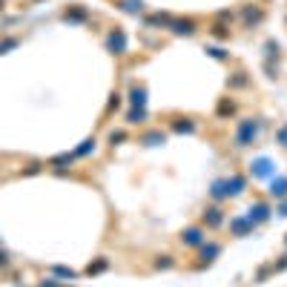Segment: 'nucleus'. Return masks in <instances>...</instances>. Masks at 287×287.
Returning <instances> with one entry per match:
<instances>
[{
  "label": "nucleus",
  "instance_id": "412c9836",
  "mask_svg": "<svg viewBox=\"0 0 287 287\" xmlns=\"http://www.w3.org/2000/svg\"><path fill=\"white\" fill-rule=\"evenodd\" d=\"M147 23H150V26H169L172 17L169 15H152V17H147Z\"/></svg>",
  "mask_w": 287,
  "mask_h": 287
},
{
  "label": "nucleus",
  "instance_id": "c756f323",
  "mask_svg": "<svg viewBox=\"0 0 287 287\" xmlns=\"http://www.w3.org/2000/svg\"><path fill=\"white\" fill-rule=\"evenodd\" d=\"M207 52H210V55H213L216 61H224V58H227V52L221 49V46H210V49H207Z\"/></svg>",
  "mask_w": 287,
  "mask_h": 287
},
{
  "label": "nucleus",
  "instance_id": "dca6fc26",
  "mask_svg": "<svg viewBox=\"0 0 287 287\" xmlns=\"http://www.w3.org/2000/svg\"><path fill=\"white\" fill-rule=\"evenodd\" d=\"M233 112H236V103L230 101V98H224V101L219 103V109H216V115H219V118H230Z\"/></svg>",
  "mask_w": 287,
  "mask_h": 287
},
{
  "label": "nucleus",
  "instance_id": "c85d7f7f",
  "mask_svg": "<svg viewBox=\"0 0 287 287\" xmlns=\"http://www.w3.org/2000/svg\"><path fill=\"white\" fill-rule=\"evenodd\" d=\"M15 46H17V37H9V40H3V43H0V55H6V52L15 49Z\"/></svg>",
  "mask_w": 287,
  "mask_h": 287
},
{
  "label": "nucleus",
  "instance_id": "e433bc0d",
  "mask_svg": "<svg viewBox=\"0 0 287 287\" xmlns=\"http://www.w3.org/2000/svg\"><path fill=\"white\" fill-rule=\"evenodd\" d=\"M0 267H9V255L6 253H0Z\"/></svg>",
  "mask_w": 287,
  "mask_h": 287
},
{
  "label": "nucleus",
  "instance_id": "ddd939ff",
  "mask_svg": "<svg viewBox=\"0 0 287 287\" xmlns=\"http://www.w3.org/2000/svg\"><path fill=\"white\" fill-rule=\"evenodd\" d=\"M129 103L132 106H147V89L144 86H132L129 89Z\"/></svg>",
  "mask_w": 287,
  "mask_h": 287
},
{
  "label": "nucleus",
  "instance_id": "4be33fe9",
  "mask_svg": "<svg viewBox=\"0 0 287 287\" xmlns=\"http://www.w3.org/2000/svg\"><path fill=\"white\" fill-rule=\"evenodd\" d=\"M141 141H144L147 147H158V144H164V135H161V132H150V135H144Z\"/></svg>",
  "mask_w": 287,
  "mask_h": 287
},
{
  "label": "nucleus",
  "instance_id": "6ab92c4d",
  "mask_svg": "<svg viewBox=\"0 0 287 287\" xmlns=\"http://www.w3.org/2000/svg\"><path fill=\"white\" fill-rule=\"evenodd\" d=\"M152 264H155V270H169V267H172L175 261H172V255H158V258H155Z\"/></svg>",
  "mask_w": 287,
  "mask_h": 287
},
{
  "label": "nucleus",
  "instance_id": "393cba45",
  "mask_svg": "<svg viewBox=\"0 0 287 287\" xmlns=\"http://www.w3.org/2000/svg\"><path fill=\"white\" fill-rule=\"evenodd\" d=\"M106 267H109V261H106V258H98V261H95V264H89V276H92V273H101V270H106Z\"/></svg>",
  "mask_w": 287,
  "mask_h": 287
},
{
  "label": "nucleus",
  "instance_id": "72a5a7b5",
  "mask_svg": "<svg viewBox=\"0 0 287 287\" xmlns=\"http://www.w3.org/2000/svg\"><path fill=\"white\" fill-rule=\"evenodd\" d=\"M121 106V95H112V101H109V109H118Z\"/></svg>",
  "mask_w": 287,
  "mask_h": 287
},
{
  "label": "nucleus",
  "instance_id": "7ed1b4c3",
  "mask_svg": "<svg viewBox=\"0 0 287 287\" xmlns=\"http://www.w3.org/2000/svg\"><path fill=\"white\" fill-rule=\"evenodd\" d=\"M264 20V9L261 6H244L241 9V23H244V29H253Z\"/></svg>",
  "mask_w": 287,
  "mask_h": 287
},
{
  "label": "nucleus",
  "instance_id": "9b49d317",
  "mask_svg": "<svg viewBox=\"0 0 287 287\" xmlns=\"http://www.w3.org/2000/svg\"><path fill=\"white\" fill-rule=\"evenodd\" d=\"M201 258H204V264H210V261H216V255L221 253V244H216V241H204L201 247Z\"/></svg>",
  "mask_w": 287,
  "mask_h": 287
},
{
  "label": "nucleus",
  "instance_id": "0eeeda50",
  "mask_svg": "<svg viewBox=\"0 0 287 287\" xmlns=\"http://www.w3.org/2000/svg\"><path fill=\"white\" fill-rule=\"evenodd\" d=\"M106 46H109V52H115V55H124L127 52V34L121 32V29H112L109 37H106Z\"/></svg>",
  "mask_w": 287,
  "mask_h": 287
},
{
  "label": "nucleus",
  "instance_id": "a211bd4d",
  "mask_svg": "<svg viewBox=\"0 0 287 287\" xmlns=\"http://www.w3.org/2000/svg\"><path fill=\"white\" fill-rule=\"evenodd\" d=\"M89 152H95V138H86L84 144L75 150V158H84V155H89Z\"/></svg>",
  "mask_w": 287,
  "mask_h": 287
},
{
  "label": "nucleus",
  "instance_id": "c9c22d12",
  "mask_svg": "<svg viewBox=\"0 0 287 287\" xmlns=\"http://www.w3.org/2000/svg\"><path fill=\"white\" fill-rule=\"evenodd\" d=\"M219 20H233V12H219Z\"/></svg>",
  "mask_w": 287,
  "mask_h": 287
},
{
  "label": "nucleus",
  "instance_id": "2f4dec72",
  "mask_svg": "<svg viewBox=\"0 0 287 287\" xmlns=\"http://www.w3.org/2000/svg\"><path fill=\"white\" fill-rule=\"evenodd\" d=\"M109 141H112V144H115V141H127V132H121V129H112V132H109Z\"/></svg>",
  "mask_w": 287,
  "mask_h": 287
},
{
  "label": "nucleus",
  "instance_id": "9d476101",
  "mask_svg": "<svg viewBox=\"0 0 287 287\" xmlns=\"http://www.w3.org/2000/svg\"><path fill=\"white\" fill-rule=\"evenodd\" d=\"M270 195L273 198H287V178L285 175H279V178L273 175L270 178Z\"/></svg>",
  "mask_w": 287,
  "mask_h": 287
},
{
  "label": "nucleus",
  "instance_id": "a878e982",
  "mask_svg": "<svg viewBox=\"0 0 287 287\" xmlns=\"http://www.w3.org/2000/svg\"><path fill=\"white\" fill-rule=\"evenodd\" d=\"M124 9L127 12H141L144 9V0H124Z\"/></svg>",
  "mask_w": 287,
  "mask_h": 287
},
{
  "label": "nucleus",
  "instance_id": "cd10ccee",
  "mask_svg": "<svg viewBox=\"0 0 287 287\" xmlns=\"http://www.w3.org/2000/svg\"><path fill=\"white\" fill-rule=\"evenodd\" d=\"M64 17H66V20H86V12L84 9H69Z\"/></svg>",
  "mask_w": 287,
  "mask_h": 287
},
{
  "label": "nucleus",
  "instance_id": "473e14b6",
  "mask_svg": "<svg viewBox=\"0 0 287 287\" xmlns=\"http://www.w3.org/2000/svg\"><path fill=\"white\" fill-rule=\"evenodd\" d=\"M37 287H61V285H58L55 279H43V282H40V285H37Z\"/></svg>",
  "mask_w": 287,
  "mask_h": 287
},
{
  "label": "nucleus",
  "instance_id": "f257e3e1",
  "mask_svg": "<svg viewBox=\"0 0 287 287\" xmlns=\"http://www.w3.org/2000/svg\"><path fill=\"white\" fill-rule=\"evenodd\" d=\"M258 129H261V121L258 118H241L236 127V135H233V144H236L238 150H244V147H250L258 135Z\"/></svg>",
  "mask_w": 287,
  "mask_h": 287
},
{
  "label": "nucleus",
  "instance_id": "f704fd0d",
  "mask_svg": "<svg viewBox=\"0 0 287 287\" xmlns=\"http://www.w3.org/2000/svg\"><path fill=\"white\" fill-rule=\"evenodd\" d=\"M276 213H279V216H287V201L279 204V207H276Z\"/></svg>",
  "mask_w": 287,
  "mask_h": 287
},
{
  "label": "nucleus",
  "instance_id": "423d86ee",
  "mask_svg": "<svg viewBox=\"0 0 287 287\" xmlns=\"http://www.w3.org/2000/svg\"><path fill=\"white\" fill-rule=\"evenodd\" d=\"M270 219V207H267V204L264 201H258V204H253V207H250V210H247V221H250V224H261V221H267Z\"/></svg>",
  "mask_w": 287,
  "mask_h": 287
},
{
  "label": "nucleus",
  "instance_id": "4468645a",
  "mask_svg": "<svg viewBox=\"0 0 287 287\" xmlns=\"http://www.w3.org/2000/svg\"><path fill=\"white\" fill-rule=\"evenodd\" d=\"M210 195H213L216 201H224V198H230V195H227V181H224V178L213 181V187H210Z\"/></svg>",
  "mask_w": 287,
  "mask_h": 287
},
{
  "label": "nucleus",
  "instance_id": "20e7f679",
  "mask_svg": "<svg viewBox=\"0 0 287 287\" xmlns=\"http://www.w3.org/2000/svg\"><path fill=\"white\" fill-rule=\"evenodd\" d=\"M204 241H207V236H204L201 227H187L181 233V244H187V247H201Z\"/></svg>",
  "mask_w": 287,
  "mask_h": 287
},
{
  "label": "nucleus",
  "instance_id": "5701e85b",
  "mask_svg": "<svg viewBox=\"0 0 287 287\" xmlns=\"http://www.w3.org/2000/svg\"><path fill=\"white\" fill-rule=\"evenodd\" d=\"M210 32L216 34V37H221V40H224V37H230V29H227V26H224V23H213V29H210Z\"/></svg>",
  "mask_w": 287,
  "mask_h": 287
},
{
  "label": "nucleus",
  "instance_id": "bb28decb",
  "mask_svg": "<svg viewBox=\"0 0 287 287\" xmlns=\"http://www.w3.org/2000/svg\"><path fill=\"white\" fill-rule=\"evenodd\" d=\"M52 273H55V276H61V279H75V276H78V273L69 270V267H52Z\"/></svg>",
  "mask_w": 287,
  "mask_h": 287
},
{
  "label": "nucleus",
  "instance_id": "f03ea898",
  "mask_svg": "<svg viewBox=\"0 0 287 287\" xmlns=\"http://www.w3.org/2000/svg\"><path fill=\"white\" fill-rule=\"evenodd\" d=\"M250 175H253V178H261V181H267V178L276 175V164H273L267 155L253 158V161H250Z\"/></svg>",
  "mask_w": 287,
  "mask_h": 287
},
{
  "label": "nucleus",
  "instance_id": "2eb2a0df",
  "mask_svg": "<svg viewBox=\"0 0 287 287\" xmlns=\"http://www.w3.org/2000/svg\"><path fill=\"white\" fill-rule=\"evenodd\" d=\"M144 121H147V109L144 106H132L127 112V124H144Z\"/></svg>",
  "mask_w": 287,
  "mask_h": 287
},
{
  "label": "nucleus",
  "instance_id": "1a4fd4ad",
  "mask_svg": "<svg viewBox=\"0 0 287 287\" xmlns=\"http://www.w3.org/2000/svg\"><path fill=\"white\" fill-rule=\"evenodd\" d=\"M201 221L207 224V227H221L224 224V213H221V207H207L204 210Z\"/></svg>",
  "mask_w": 287,
  "mask_h": 287
},
{
  "label": "nucleus",
  "instance_id": "6e6552de",
  "mask_svg": "<svg viewBox=\"0 0 287 287\" xmlns=\"http://www.w3.org/2000/svg\"><path fill=\"white\" fill-rule=\"evenodd\" d=\"M167 29L172 34H187V37H190V34H195V23H192L190 17H184V20H172Z\"/></svg>",
  "mask_w": 287,
  "mask_h": 287
},
{
  "label": "nucleus",
  "instance_id": "b1692460",
  "mask_svg": "<svg viewBox=\"0 0 287 287\" xmlns=\"http://www.w3.org/2000/svg\"><path fill=\"white\" fill-rule=\"evenodd\" d=\"M227 86H233V89H238V86H247V78H244V72H236V75L227 81Z\"/></svg>",
  "mask_w": 287,
  "mask_h": 287
},
{
  "label": "nucleus",
  "instance_id": "7c9ffc66",
  "mask_svg": "<svg viewBox=\"0 0 287 287\" xmlns=\"http://www.w3.org/2000/svg\"><path fill=\"white\" fill-rule=\"evenodd\" d=\"M276 141H279L282 147H287V124H285V127H279V132H276Z\"/></svg>",
  "mask_w": 287,
  "mask_h": 287
},
{
  "label": "nucleus",
  "instance_id": "f3484780",
  "mask_svg": "<svg viewBox=\"0 0 287 287\" xmlns=\"http://www.w3.org/2000/svg\"><path fill=\"white\" fill-rule=\"evenodd\" d=\"M72 161H75V152H64V155H55L49 164L61 169V167H66V164H72Z\"/></svg>",
  "mask_w": 287,
  "mask_h": 287
},
{
  "label": "nucleus",
  "instance_id": "39448f33",
  "mask_svg": "<svg viewBox=\"0 0 287 287\" xmlns=\"http://www.w3.org/2000/svg\"><path fill=\"white\" fill-rule=\"evenodd\" d=\"M230 233L238 238H247L253 236V224L247 221V216H238V219H230Z\"/></svg>",
  "mask_w": 287,
  "mask_h": 287
},
{
  "label": "nucleus",
  "instance_id": "f8f14e48",
  "mask_svg": "<svg viewBox=\"0 0 287 287\" xmlns=\"http://www.w3.org/2000/svg\"><path fill=\"white\" fill-rule=\"evenodd\" d=\"M224 181H227V195H241V192H244V184H247L241 175H230V178H224Z\"/></svg>",
  "mask_w": 287,
  "mask_h": 287
},
{
  "label": "nucleus",
  "instance_id": "4c0bfd02",
  "mask_svg": "<svg viewBox=\"0 0 287 287\" xmlns=\"http://www.w3.org/2000/svg\"><path fill=\"white\" fill-rule=\"evenodd\" d=\"M0 9H3V0H0Z\"/></svg>",
  "mask_w": 287,
  "mask_h": 287
},
{
  "label": "nucleus",
  "instance_id": "58836bf2",
  "mask_svg": "<svg viewBox=\"0 0 287 287\" xmlns=\"http://www.w3.org/2000/svg\"><path fill=\"white\" fill-rule=\"evenodd\" d=\"M285 241H287V238H285Z\"/></svg>",
  "mask_w": 287,
  "mask_h": 287
},
{
  "label": "nucleus",
  "instance_id": "aec40b11",
  "mask_svg": "<svg viewBox=\"0 0 287 287\" xmlns=\"http://www.w3.org/2000/svg\"><path fill=\"white\" fill-rule=\"evenodd\" d=\"M172 129H175V132H192V129H195V124H192V121H187V118H181V121H175V124H172Z\"/></svg>",
  "mask_w": 287,
  "mask_h": 287
}]
</instances>
